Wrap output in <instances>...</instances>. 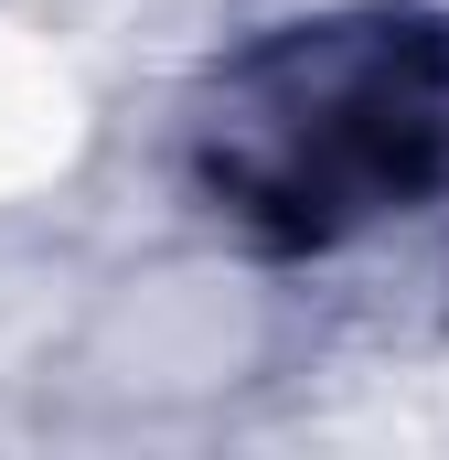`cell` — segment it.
<instances>
[{
  "mask_svg": "<svg viewBox=\"0 0 449 460\" xmlns=\"http://www.w3.org/2000/svg\"><path fill=\"white\" fill-rule=\"evenodd\" d=\"M182 193L246 257H342L449 204V11L332 0L257 22L182 97Z\"/></svg>",
  "mask_w": 449,
  "mask_h": 460,
  "instance_id": "1",
  "label": "cell"
}]
</instances>
